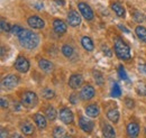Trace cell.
Returning a JSON list of instances; mask_svg holds the SVG:
<instances>
[{"label":"cell","instance_id":"d6a6232c","mask_svg":"<svg viewBox=\"0 0 146 138\" xmlns=\"http://www.w3.org/2000/svg\"><path fill=\"white\" fill-rule=\"evenodd\" d=\"M133 17L134 19L137 21V23H142L143 21V16H142V13H139V11H137V10H134L133 11Z\"/></svg>","mask_w":146,"mask_h":138},{"label":"cell","instance_id":"7bdbcfd3","mask_svg":"<svg viewBox=\"0 0 146 138\" xmlns=\"http://www.w3.org/2000/svg\"><path fill=\"white\" fill-rule=\"evenodd\" d=\"M145 133H146V128H145Z\"/></svg>","mask_w":146,"mask_h":138},{"label":"cell","instance_id":"cb8c5ba5","mask_svg":"<svg viewBox=\"0 0 146 138\" xmlns=\"http://www.w3.org/2000/svg\"><path fill=\"white\" fill-rule=\"evenodd\" d=\"M135 33H136L137 37H138L142 42L146 43V28L145 27H143V26H137V27L135 28Z\"/></svg>","mask_w":146,"mask_h":138},{"label":"cell","instance_id":"b9f144b4","mask_svg":"<svg viewBox=\"0 0 146 138\" xmlns=\"http://www.w3.org/2000/svg\"><path fill=\"white\" fill-rule=\"evenodd\" d=\"M11 137H20V136H19V135H17V134H14V135H13V136H11Z\"/></svg>","mask_w":146,"mask_h":138},{"label":"cell","instance_id":"f35d334b","mask_svg":"<svg viewBox=\"0 0 146 138\" xmlns=\"http://www.w3.org/2000/svg\"><path fill=\"white\" fill-rule=\"evenodd\" d=\"M8 136V133H7V130H5V129H1V133H0V137L1 138H5Z\"/></svg>","mask_w":146,"mask_h":138},{"label":"cell","instance_id":"484cf974","mask_svg":"<svg viewBox=\"0 0 146 138\" xmlns=\"http://www.w3.org/2000/svg\"><path fill=\"white\" fill-rule=\"evenodd\" d=\"M61 51H62V54L65 57H72L73 53H74V50H73L70 45H63Z\"/></svg>","mask_w":146,"mask_h":138},{"label":"cell","instance_id":"1f68e13d","mask_svg":"<svg viewBox=\"0 0 146 138\" xmlns=\"http://www.w3.org/2000/svg\"><path fill=\"white\" fill-rule=\"evenodd\" d=\"M23 27H20V26H18V25H14L13 27H11V31H10V33L11 34H14V35H17L18 36L21 32H23Z\"/></svg>","mask_w":146,"mask_h":138},{"label":"cell","instance_id":"3957f363","mask_svg":"<svg viewBox=\"0 0 146 138\" xmlns=\"http://www.w3.org/2000/svg\"><path fill=\"white\" fill-rule=\"evenodd\" d=\"M38 104V97L35 92L32 91H26L21 94V104L26 108H34Z\"/></svg>","mask_w":146,"mask_h":138},{"label":"cell","instance_id":"8d00e7d4","mask_svg":"<svg viewBox=\"0 0 146 138\" xmlns=\"http://www.w3.org/2000/svg\"><path fill=\"white\" fill-rule=\"evenodd\" d=\"M138 70H139L142 73L146 74V64H141V65H138Z\"/></svg>","mask_w":146,"mask_h":138},{"label":"cell","instance_id":"d6986e66","mask_svg":"<svg viewBox=\"0 0 146 138\" xmlns=\"http://www.w3.org/2000/svg\"><path fill=\"white\" fill-rule=\"evenodd\" d=\"M111 9L113 10V13L118 16V17H125L126 13H125V8L123 7V5L120 2H112L111 3Z\"/></svg>","mask_w":146,"mask_h":138},{"label":"cell","instance_id":"4dcf8cb0","mask_svg":"<svg viewBox=\"0 0 146 138\" xmlns=\"http://www.w3.org/2000/svg\"><path fill=\"white\" fill-rule=\"evenodd\" d=\"M0 26H1V31H2L3 33H9V32L11 31V27H10V25H9L7 21H5L3 19L1 20V24H0Z\"/></svg>","mask_w":146,"mask_h":138},{"label":"cell","instance_id":"ac0fdd59","mask_svg":"<svg viewBox=\"0 0 146 138\" xmlns=\"http://www.w3.org/2000/svg\"><path fill=\"white\" fill-rule=\"evenodd\" d=\"M20 130L24 135H27V136H31L34 134L35 131V128L33 126V123H31L29 121H24L21 125H20Z\"/></svg>","mask_w":146,"mask_h":138},{"label":"cell","instance_id":"e0dca14e","mask_svg":"<svg viewBox=\"0 0 146 138\" xmlns=\"http://www.w3.org/2000/svg\"><path fill=\"white\" fill-rule=\"evenodd\" d=\"M126 131H127V135L129 137H136V136H138V134H139V126H138V123H136V122H129L127 125Z\"/></svg>","mask_w":146,"mask_h":138},{"label":"cell","instance_id":"4316f807","mask_svg":"<svg viewBox=\"0 0 146 138\" xmlns=\"http://www.w3.org/2000/svg\"><path fill=\"white\" fill-rule=\"evenodd\" d=\"M92 73H93V76H94V81H96V83H97V84H99V86H102V84H104V82H105L104 75H102L99 71H93Z\"/></svg>","mask_w":146,"mask_h":138},{"label":"cell","instance_id":"8992f818","mask_svg":"<svg viewBox=\"0 0 146 138\" xmlns=\"http://www.w3.org/2000/svg\"><path fill=\"white\" fill-rule=\"evenodd\" d=\"M78 8H79L80 14L87 20H92L93 19L94 15H93V11H92L91 7L89 5H87L86 2H79L78 3Z\"/></svg>","mask_w":146,"mask_h":138},{"label":"cell","instance_id":"7402d4cb","mask_svg":"<svg viewBox=\"0 0 146 138\" xmlns=\"http://www.w3.org/2000/svg\"><path fill=\"white\" fill-rule=\"evenodd\" d=\"M119 111L117 110V109H110L109 111L107 112V118L109 119L111 122H118L119 120Z\"/></svg>","mask_w":146,"mask_h":138},{"label":"cell","instance_id":"d4e9b609","mask_svg":"<svg viewBox=\"0 0 146 138\" xmlns=\"http://www.w3.org/2000/svg\"><path fill=\"white\" fill-rule=\"evenodd\" d=\"M40 93H42V97H43L44 99H47V100L53 99L55 96V92L51 88H44V89L40 91Z\"/></svg>","mask_w":146,"mask_h":138},{"label":"cell","instance_id":"9c48e42d","mask_svg":"<svg viewBox=\"0 0 146 138\" xmlns=\"http://www.w3.org/2000/svg\"><path fill=\"white\" fill-rule=\"evenodd\" d=\"M27 24L34 29H43L45 27V21L37 16H31L27 19Z\"/></svg>","mask_w":146,"mask_h":138},{"label":"cell","instance_id":"8fae6325","mask_svg":"<svg viewBox=\"0 0 146 138\" xmlns=\"http://www.w3.org/2000/svg\"><path fill=\"white\" fill-rule=\"evenodd\" d=\"M79 126H80V128L83 131H86L88 134L91 133L92 130H93V127H94L93 122L91 120H89V119H87L86 117H80V119H79Z\"/></svg>","mask_w":146,"mask_h":138},{"label":"cell","instance_id":"52a82bcc","mask_svg":"<svg viewBox=\"0 0 146 138\" xmlns=\"http://www.w3.org/2000/svg\"><path fill=\"white\" fill-rule=\"evenodd\" d=\"M15 69L20 73H26L29 70V62L25 56H18L15 62Z\"/></svg>","mask_w":146,"mask_h":138},{"label":"cell","instance_id":"277c9868","mask_svg":"<svg viewBox=\"0 0 146 138\" xmlns=\"http://www.w3.org/2000/svg\"><path fill=\"white\" fill-rule=\"evenodd\" d=\"M19 78L15 74H9L7 76H5L1 81V86L5 89H14L18 86Z\"/></svg>","mask_w":146,"mask_h":138},{"label":"cell","instance_id":"4fadbf2b","mask_svg":"<svg viewBox=\"0 0 146 138\" xmlns=\"http://www.w3.org/2000/svg\"><path fill=\"white\" fill-rule=\"evenodd\" d=\"M53 28H54V32L56 34H64V33H66V29H68V25L63 21V20H61V19H55L54 21H53Z\"/></svg>","mask_w":146,"mask_h":138},{"label":"cell","instance_id":"603a6c76","mask_svg":"<svg viewBox=\"0 0 146 138\" xmlns=\"http://www.w3.org/2000/svg\"><path fill=\"white\" fill-rule=\"evenodd\" d=\"M44 113H45V116H46V118L48 119V120L53 121L56 118V110H55L54 108L52 107V105H48V107H46L45 108V111H44Z\"/></svg>","mask_w":146,"mask_h":138},{"label":"cell","instance_id":"60d3db41","mask_svg":"<svg viewBox=\"0 0 146 138\" xmlns=\"http://www.w3.org/2000/svg\"><path fill=\"white\" fill-rule=\"evenodd\" d=\"M55 1H56V2H57V3H61V5H62V6H63V5H64V1H63V0H55Z\"/></svg>","mask_w":146,"mask_h":138},{"label":"cell","instance_id":"7c38bea8","mask_svg":"<svg viewBox=\"0 0 146 138\" xmlns=\"http://www.w3.org/2000/svg\"><path fill=\"white\" fill-rule=\"evenodd\" d=\"M83 83V78L81 74H72L69 79V86L71 89H78L82 86Z\"/></svg>","mask_w":146,"mask_h":138},{"label":"cell","instance_id":"e575fe53","mask_svg":"<svg viewBox=\"0 0 146 138\" xmlns=\"http://www.w3.org/2000/svg\"><path fill=\"white\" fill-rule=\"evenodd\" d=\"M125 104H126V107L129 108V109H133V108L135 107L134 100H131L130 98H126V99H125Z\"/></svg>","mask_w":146,"mask_h":138},{"label":"cell","instance_id":"7a4b0ae2","mask_svg":"<svg viewBox=\"0 0 146 138\" xmlns=\"http://www.w3.org/2000/svg\"><path fill=\"white\" fill-rule=\"evenodd\" d=\"M113 50L116 55L118 56V58L128 61L131 57V53H130V47L126 42H124L123 38L120 37H116L113 40Z\"/></svg>","mask_w":146,"mask_h":138},{"label":"cell","instance_id":"9a60e30c","mask_svg":"<svg viewBox=\"0 0 146 138\" xmlns=\"http://www.w3.org/2000/svg\"><path fill=\"white\" fill-rule=\"evenodd\" d=\"M38 66H39V69L42 70V71H44V72H46V73L52 72L53 69H54L53 63H52L51 61L46 60V58H40V60H38Z\"/></svg>","mask_w":146,"mask_h":138},{"label":"cell","instance_id":"ab89813d","mask_svg":"<svg viewBox=\"0 0 146 138\" xmlns=\"http://www.w3.org/2000/svg\"><path fill=\"white\" fill-rule=\"evenodd\" d=\"M118 27H119V28H120L121 31H125L126 33H129V31H128V29H126V28H125L124 26H121V25H118Z\"/></svg>","mask_w":146,"mask_h":138},{"label":"cell","instance_id":"44dd1931","mask_svg":"<svg viewBox=\"0 0 146 138\" xmlns=\"http://www.w3.org/2000/svg\"><path fill=\"white\" fill-rule=\"evenodd\" d=\"M102 134H104L105 137H108V138L115 137V136H116L115 129H113L110 125H107V123L102 126Z\"/></svg>","mask_w":146,"mask_h":138},{"label":"cell","instance_id":"74e56055","mask_svg":"<svg viewBox=\"0 0 146 138\" xmlns=\"http://www.w3.org/2000/svg\"><path fill=\"white\" fill-rule=\"evenodd\" d=\"M0 102H1V107H2V108H7V107H8V101H7V100H5L3 98H1Z\"/></svg>","mask_w":146,"mask_h":138},{"label":"cell","instance_id":"6da1fadb","mask_svg":"<svg viewBox=\"0 0 146 138\" xmlns=\"http://www.w3.org/2000/svg\"><path fill=\"white\" fill-rule=\"evenodd\" d=\"M18 39L20 45L26 50H34L39 43L38 35L28 29H23V32L18 35Z\"/></svg>","mask_w":146,"mask_h":138},{"label":"cell","instance_id":"30bf717a","mask_svg":"<svg viewBox=\"0 0 146 138\" xmlns=\"http://www.w3.org/2000/svg\"><path fill=\"white\" fill-rule=\"evenodd\" d=\"M68 24L72 27H78L80 24H81V17L80 15L78 14V11L71 9L69 13H68Z\"/></svg>","mask_w":146,"mask_h":138},{"label":"cell","instance_id":"ffe728a7","mask_svg":"<svg viewBox=\"0 0 146 138\" xmlns=\"http://www.w3.org/2000/svg\"><path fill=\"white\" fill-rule=\"evenodd\" d=\"M81 45L83 46V48L88 52H92L94 50V44L92 42V39L88 36H83L81 38Z\"/></svg>","mask_w":146,"mask_h":138},{"label":"cell","instance_id":"ba28073f","mask_svg":"<svg viewBox=\"0 0 146 138\" xmlns=\"http://www.w3.org/2000/svg\"><path fill=\"white\" fill-rule=\"evenodd\" d=\"M94 94H96V90L90 84H87V86H82V89L80 91V98L82 100H84V101L91 100L92 98L94 97Z\"/></svg>","mask_w":146,"mask_h":138},{"label":"cell","instance_id":"f1b7e54d","mask_svg":"<svg viewBox=\"0 0 146 138\" xmlns=\"http://www.w3.org/2000/svg\"><path fill=\"white\" fill-rule=\"evenodd\" d=\"M136 92L141 96H146V86L143 82H139L137 86H136Z\"/></svg>","mask_w":146,"mask_h":138},{"label":"cell","instance_id":"d590c367","mask_svg":"<svg viewBox=\"0 0 146 138\" xmlns=\"http://www.w3.org/2000/svg\"><path fill=\"white\" fill-rule=\"evenodd\" d=\"M70 102H71L72 104H78V96H76V94L72 93V94L70 96Z\"/></svg>","mask_w":146,"mask_h":138},{"label":"cell","instance_id":"5b68a950","mask_svg":"<svg viewBox=\"0 0 146 138\" xmlns=\"http://www.w3.org/2000/svg\"><path fill=\"white\" fill-rule=\"evenodd\" d=\"M58 117L61 121L65 125H71L74 120V116H73V112L69 109V108H62L60 110V113H58Z\"/></svg>","mask_w":146,"mask_h":138},{"label":"cell","instance_id":"ee69618b","mask_svg":"<svg viewBox=\"0 0 146 138\" xmlns=\"http://www.w3.org/2000/svg\"><path fill=\"white\" fill-rule=\"evenodd\" d=\"M145 19H146V17H145Z\"/></svg>","mask_w":146,"mask_h":138},{"label":"cell","instance_id":"2e32d148","mask_svg":"<svg viewBox=\"0 0 146 138\" xmlns=\"http://www.w3.org/2000/svg\"><path fill=\"white\" fill-rule=\"evenodd\" d=\"M84 110H86L87 116H88V117H91V118H96V117H98V116H99V113H100V109H99V107H98L96 104H92L87 105Z\"/></svg>","mask_w":146,"mask_h":138},{"label":"cell","instance_id":"836d02e7","mask_svg":"<svg viewBox=\"0 0 146 138\" xmlns=\"http://www.w3.org/2000/svg\"><path fill=\"white\" fill-rule=\"evenodd\" d=\"M118 73H119V76H120V79H123V80H127V74H126L125 70H124V68H123L121 65L118 68Z\"/></svg>","mask_w":146,"mask_h":138},{"label":"cell","instance_id":"f546056e","mask_svg":"<svg viewBox=\"0 0 146 138\" xmlns=\"http://www.w3.org/2000/svg\"><path fill=\"white\" fill-rule=\"evenodd\" d=\"M64 134H65V130L62 127H55L54 130H53L54 137H62V136H64Z\"/></svg>","mask_w":146,"mask_h":138},{"label":"cell","instance_id":"83f0119b","mask_svg":"<svg viewBox=\"0 0 146 138\" xmlns=\"http://www.w3.org/2000/svg\"><path fill=\"white\" fill-rule=\"evenodd\" d=\"M111 96L115 97V98H118V97L121 96V89H120V86H119L118 83H115L113 86H112V89H111Z\"/></svg>","mask_w":146,"mask_h":138},{"label":"cell","instance_id":"5bb4252c","mask_svg":"<svg viewBox=\"0 0 146 138\" xmlns=\"http://www.w3.org/2000/svg\"><path fill=\"white\" fill-rule=\"evenodd\" d=\"M34 121L36 123L38 129H45L47 126V120H46V116L42 115L40 112H37L34 115Z\"/></svg>","mask_w":146,"mask_h":138}]
</instances>
